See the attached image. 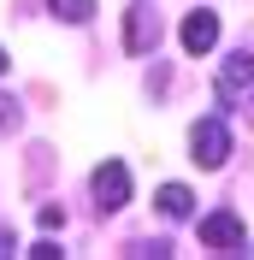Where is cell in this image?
<instances>
[{"mask_svg": "<svg viewBox=\"0 0 254 260\" xmlns=\"http://www.w3.org/2000/svg\"><path fill=\"white\" fill-rule=\"evenodd\" d=\"M12 248H18V237H12V231H6V225H0V260L12 254Z\"/></svg>", "mask_w": 254, "mask_h": 260, "instance_id": "cell-11", "label": "cell"}, {"mask_svg": "<svg viewBox=\"0 0 254 260\" xmlns=\"http://www.w3.org/2000/svg\"><path fill=\"white\" fill-rule=\"evenodd\" d=\"M242 89H254V53H248V48L225 59V71H219V101H237Z\"/></svg>", "mask_w": 254, "mask_h": 260, "instance_id": "cell-6", "label": "cell"}, {"mask_svg": "<svg viewBox=\"0 0 254 260\" xmlns=\"http://www.w3.org/2000/svg\"><path fill=\"white\" fill-rule=\"evenodd\" d=\"M201 248H219V254H242L248 248V231H242L237 207H213L201 219Z\"/></svg>", "mask_w": 254, "mask_h": 260, "instance_id": "cell-2", "label": "cell"}, {"mask_svg": "<svg viewBox=\"0 0 254 260\" xmlns=\"http://www.w3.org/2000/svg\"><path fill=\"white\" fill-rule=\"evenodd\" d=\"M6 124H18V101H6V95H0V130H6Z\"/></svg>", "mask_w": 254, "mask_h": 260, "instance_id": "cell-10", "label": "cell"}, {"mask_svg": "<svg viewBox=\"0 0 254 260\" xmlns=\"http://www.w3.org/2000/svg\"><path fill=\"white\" fill-rule=\"evenodd\" d=\"M124 48L136 53V59L160 48V12H154V6H130V12H124Z\"/></svg>", "mask_w": 254, "mask_h": 260, "instance_id": "cell-5", "label": "cell"}, {"mask_svg": "<svg viewBox=\"0 0 254 260\" xmlns=\"http://www.w3.org/2000/svg\"><path fill=\"white\" fill-rule=\"evenodd\" d=\"M189 160L201 166V172H219L225 160H231V124H225L219 113H207L189 124Z\"/></svg>", "mask_w": 254, "mask_h": 260, "instance_id": "cell-1", "label": "cell"}, {"mask_svg": "<svg viewBox=\"0 0 254 260\" xmlns=\"http://www.w3.org/2000/svg\"><path fill=\"white\" fill-rule=\"evenodd\" d=\"M89 189H95V207H101V213H118V207L130 201V166H124V160H107V166H95Z\"/></svg>", "mask_w": 254, "mask_h": 260, "instance_id": "cell-3", "label": "cell"}, {"mask_svg": "<svg viewBox=\"0 0 254 260\" xmlns=\"http://www.w3.org/2000/svg\"><path fill=\"white\" fill-rule=\"evenodd\" d=\"M154 207H160V219H189V213H195V195L183 189V183H160V189H154Z\"/></svg>", "mask_w": 254, "mask_h": 260, "instance_id": "cell-7", "label": "cell"}, {"mask_svg": "<svg viewBox=\"0 0 254 260\" xmlns=\"http://www.w3.org/2000/svg\"><path fill=\"white\" fill-rule=\"evenodd\" d=\"M53 18H65V24H89L95 18V0H48Z\"/></svg>", "mask_w": 254, "mask_h": 260, "instance_id": "cell-8", "label": "cell"}, {"mask_svg": "<svg viewBox=\"0 0 254 260\" xmlns=\"http://www.w3.org/2000/svg\"><path fill=\"white\" fill-rule=\"evenodd\" d=\"M0 77H6V48H0Z\"/></svg>", "mask_w": 254, "mask_h": 260, "instance_id": "cell-12", "label": "cell"}, {"mask_svg": "<svg viewBox=\"0 0 254 260\" xmlns=\"http://www.w3.org/2000/svg\"><path fill=\"white\" fill-rule=\"evenodd\" d=\"M177 42H183V53H189V59H201V53H213L219 48V12H189L183 18V30H177Z\"/></svg>", "mask_w": 254, "mask_h": 260, "instance_id": "cell-4", "label": "cell"}, {"mask_svg": "<svg viewBox=\"0 0 254 260\" xmlns=\"http://www.w3.org/2000/svg\"><path fill=\"white\" fill-rule=\"evenodd\" d=\"M30 254H36V260H59V254H65V248H59V243H53V237H42V243H36V248H30Z\"/></svg>", "mask_w": 254, "mask_h": 260, "instance_id": "cell-9", "label": "cell"}]
</instances>
